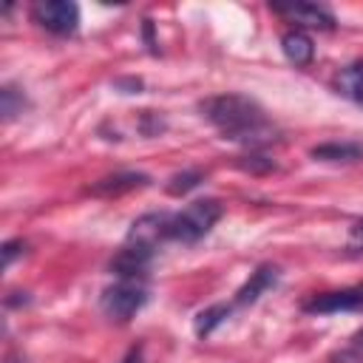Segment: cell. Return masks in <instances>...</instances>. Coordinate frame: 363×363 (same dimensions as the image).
Listing matches in <instances>:
<instances>
[{"instance_id": "obj_1", "label": "cell", "mask_w": 363, "mask_h": 363, "mask_svg": "<svg viewBox=\"0 0 363 363\" xmlns=\"http://www.w3.org/2000/svg\"><path fill=\"white\" fill-rule=\"evenodd\" d=\"M199 111L224 139L244 142L250 147H258V145H267L275 139V128L267 119L264 108L244 94L210 96L199 105Z\"/></svg>"}, {"instance_id": "obj_2", "label": "cell", "mask_w": 363, "mask_h": 363, "mask_svg": "<svg viewBox=\"0 0 363 363\" xmlns=\"http://www.w3.org/2000/svg\"><path fill=\"white\" fill-rule=\"evenodd\" d=\"M221 204L216 199H199L187 204L182 213H170L167 221V241H182V244H196L204 238L213 224L221 218Z\"/></svg>"}, {"instance_id": "obj_3", "label": "cell", "mask_w": 363, "mask_h": 363, "mask_svg": "<svg viewBox=\"0 0 363 363\" xmlns=\"http://www.w3.org/2000/svg\"><path fill=\"white\" fill-rule=\"evenodd\" d=\"M147 303V286L142 281H116L102 289L99 306L111 320H130L142 306Z\"/></svg>"}, {"instance_id": "obj_4", "label": "cell", "mask_w": 363, "mask_h": 363, "mask_svg": "<svg viewBox=\"0 0 363 363\" xmlns=\"http://www.w3.org/2000/svg\"><path fill=\"white\" fill-rule=\"evenodd\" d=\"M31 20L54 37H71L79 28V6L71 0H37Z\"/></svg>"}, {"instance_id": "obj_5", "label": "cell", "mask_w": 363, "mask_h": 363, "mask_svg": "<svg viewBox=\"0 0 363 363\" xmlns=\"http://www.w3.org/2000/svg\"><path fill=\"white\" fill-rule=\"evenodd\" d=\"M150 264H153V247L125 241V247L111 258L108 267L119 281H145L150 272Z\"/></svg>"}, {"instance_id": "obj_6", "label": "cell", "mask_w": 363, "mask_h": 363, "mask_svg": "<svg viewBox=\"0 0 363 363\" xmlns=\"http://www.w3.org/2000/svg\"><path fill=\"white\" fill-rule=\"evenodd\" d=\"M301 309L309 312V315H335V312H354V309H363V284L312 295V298H306V301L301 303Z\"/></svg>"}, {"instance_id": "obj_7", "label": "cell", "mask_w": 363, "mask_h": 363, "mask_svg": "<svg viewBox=\"0 0 363 363\" xmlns=\"http://www.w3.org/2000/svg\"><path fill=\"white\" fill-rule=\"evenodd\" d=\"M269 11L306 28H320V31L335 28V14L318 3H269Z\"/></svg>"}, {"instance_id": "obj_8", "label": "cell", "mask_w": 363, "mask_h": 363, "mask_svg": "<svg viewBox=\"0 0 363 363\" xmlns=\"http://www.w3.org/2000/svg\"><path fill=\"white\" fill-rule=\"evenodd\" d=\"M147 184H150V176H147V173L122 170V173H113V176H105V179L94 182L88 193L102 196V199H116V196H125V193L139 190V187H147Z\"/></svg>"}, {"instance_id": "obj_9", "label": "cell", "mask_w": 363, "mask_h": 363, "mask_svg": "<svg viewBox=\"0 0 363 363\" xmlns=\"http://www.w3.org/2000/svg\"><path fill=\"white\" fill-rule=\"evenodd\" d=\"M167 221H170V213H145V216H139L130 224L128 241L145 244V247H153L156 250V244L167 241Z\"/></svg>"}, {"instance_id": "obj_10", "label": "cell", "mask_w": 363, "mask_h": 363, "mask_svg": "<svg viewBox=\"0 0 363 363\" xmlns=\"http://www.w3.org/2000/svg\"><path fill=\"white\" fill-rule=\"evenodd\" d=\"M275 284H278V267H272V264L255 267V272L247 278V284L235 292V306H250V303H255V301H258L264 292H269Z\"/></svg>"}, {"instance_id": "obj_11", "label": "cell", "mask_w": 363, "mask_h": 363, "mask_svg": "<svg viewBox=\"0 0 363 363\" xmlns=\"http://www.w3.org/2000/svg\"><path fill=\"white\" fill-rule=\"evenodd\" d=\"M281 48H284V57H286L292 65H298V68L309 65L312 57H315V43H312V37H309L303 28H289V31L281 37Z\"/></svg>"}, {"instance_id": "obj_12", "label": "cell", "mask_w": 363, "mask_h": 363, "mask_svg": "<svg viewBox=\"0 0 363 363\" xmlns=\"http://www.w3.org/2000/svg\"><path fill=\"white\" fill-rule=\"evenodd\" d=\"M318 162H363V142H323L309 150Z\"/></svg>"}, {"instance_id": "obj_13", "label": "cell", "mask_w": 363, "mask_h": 363, "mask_svg": "<svg viewBox=\"0 0 363 363\" xmlns=\"http://www.w3.org/2000/svg\"><path fill=\"white\" fill-rule=\"evenodd\" d=\"M335 88L337 94H343L346 99H354V102H363V60L340 68V74L335 77Z\"/></svg>"}, {"instance_id": "obj_14", "label": "cell", "mask_w": 363, "mask_h": 363, "mask_svg": "<svg viewBox=\"0 0 363 363\" xmlns=\"http://www.w3.org/2000/svg\"><path fill=\"white\" fill-rule=\"evenodd\" d=\"M230 312H233V306H230V303H213V306L201 309V312L196 315V320H193L196 335H199V337L213 335V332H216V329L230 318Z\"/></svg>"}, {"instance_id": "obj_15", "label": "cell", "mask_w": 363, "mask_h": 363, "mask_svg": "<svg viewBox=\"0 0 363 363\" xmlns=\"http://www.w3.org/2000/svg\"><path fill=\"white\" fill-rule=\"evenodd\" d=\"M26 108H28V99H26L23 88H17L14 82H6V85L0 88V113H3V122H11V119L20 116Z\"/></svg>"}, {"instance_id": "obj_16", "label": "cell", "mask_w": 363, "mask_h": 363, "mask_svg": "<svg viewBox=\"0 0 363 363\" xmlns=\"http://www.w3.org/2000/svg\"><path fill=\"white\" fill-rule=\"evenodd\" d=\"M204 182V173L201 170H182V173H173L170 182H167V193L170 196H184L190 193L193 187H199Z\"/></svg>"}, {"instance_id": "obj_17", "label": "cell", "mask_w": 363, "mask_h": 363, "mask_svg": "<svg viewBox=\"0 0 363 363\" xmlns=\"http://www.w3.org/2000/svg\"><path fill=\"white\" fill-rule=\"evenodd\" d=\"M329 363H363V329L349 337V343L329 357Z\"/></svg>"}, {"instance_id": "obj_18", "label": "cell", "mask_w": 363, "mask_h": 363, "mask_svg": "<svg viewBox=\"0 0 363 363\" xmlns=\"http://www.w3.org/2000/svg\"><path fill=\"white\" fill-rule=\"evenodd\" d=\"M139 130L145 136H159L164 130V119L159 113H153V111H142L139 113Z\"/></svg>"}, {"instance_id": "obj_19", "label": "cell", "mask_w": 363, "mask_h": 363, "mask_svg": "<svg viewBox=\"0 0 363 363\" xmlns=\"http://www.w3.org/2000/svg\"><path fill=\"white\" fill-rule=\"evenodd\" d=\"M238 167H244L250 173H264V170H272L275 162L267 159V156H261V153H250V156H241L238 159Z\"/></svg>"}, {"instance_id": "obj_20", "label": "cell", "mask_w": 363, "mask_h": 363, "mask_svg": "<svg viewBox=\"0 0 363 363\" xmlns=\"http://www.w3.org/2000/svg\"><path fill=\"white\" fill-rule=\"evenodd\" d=\"M23 250H26V244H23L20 238L6 241V244H3V250H0V252H3V269H9V267H11V261H14L17 255H23Z\"/></svg>"}, {"instance_id": "obj_21", "label": "cell", "mask_w": 363, "mask_h": 363, "mask_svg": "<svg viewBox=\"0 0 363 363\" xmlns=\"http://www.w3.org/2000/svg\"><path fill=\"white\" fill-rule=\"evenodd\" d=\"M346 247L352 252H363V218H357L352 227H349V238H346Z\"/></svg>"}, {"instance_id": "obj_22", "label": "cell", "mask_w": 363, "mask_h": 363, "mask_svg": "<svg viewBox=\"0 0 363 363\" xmlns=\"http://www.w3.org/2000/svg\"><path fill=\"white\" fill-rule=\"evenodd\" d=\"M113 88H125L122 94H136V91L142 88V79H133V77H130V79H116Z\"/></svg>"}, {"instance_id": "obj_23", "label": "cell", "mask_w": 363, "mask_h": 363, "mask_svg": "<svg viewBox=\"0 0 363 363\" xmlns=\"http://www.w3.org/2000/svg\"><path fill=\"white\" fill-rule=\"evenodd\" d=\"M119 363H145V352H142V346H130L128 354H125Z\"/></svg>"}, {"instance_id": "obj_24", "label": "cell", "mask_w": 363, "mask_h": 363, "mask_svg": "<svg viewBox=\"0 0 363 363\" xmlns=\"http://www.w3.org/2000/svg\"><path fill=\"white\" fill-rule=\"evenodd\" d=\"M142 28H145V40H147V48L156 54V40H153V23L150 20H145L142 23Z\"/></svg>"}]
</instances>
